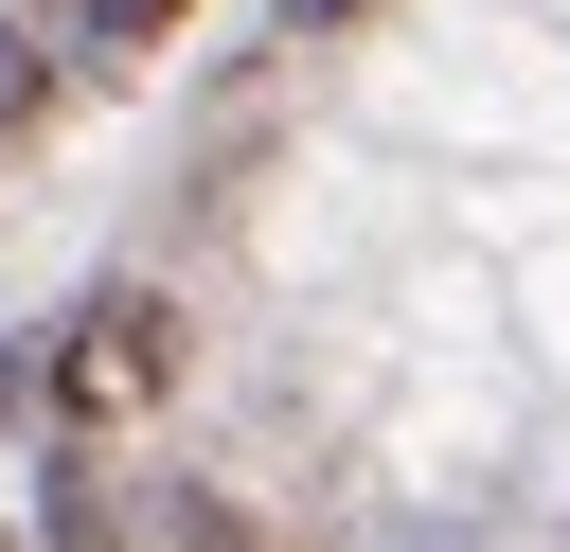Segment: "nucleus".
<instances>
[{
    "label": "nucleus",
    "instance_id": "1",
    "mask_svg": "<svg viewBox=\"0 0 570 552\" xmlns=\"http://www.w3.org/2000/svg\"><path fill=\"white\" fill-rule=\"evenodd\" d=\"M160 374H178V321H160L142 285H125V303H89V338H71V410H142Z\"/></svg>",
    "mask_w": 570,
    "mask_h": 552
},
{
    "label": "nucleus",
    "instance_id": "2",
    "mask_svg": "<svg viewBox=\"0 0 570 552\" xmlns=\"http://www.w3.org/2000/svg\"><path fill=\"white\" fill-rule=\"evenodd\" d=\"M0 89H18V36H0Z\"/></svg>",
    "mask_w": 570,
    "mask_h": 552
}]
</instances>
